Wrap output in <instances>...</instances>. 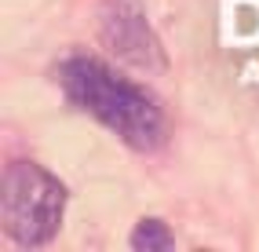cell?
<instances>
[{"label":"cell","instance_id":"obj_2","mask_svg":"<svg viewBox=\"0 0 259 252\" xmlns=\"http://www.w3.org/2000/svg\"><path fill=\"white\" fill-rule=\"evenodd\" d=\"M66 212V187L33 161H11L0 179L4 234L22 248H40L59 234Z\"/></svg>","mask_w":259,"mask_h":252},{"label":"cell","instance_id":"obj_4","mask_svg":"<svg viewBox=\"0 0 259 252\" xmlns=\"http://www.w3.org/2000/svg\"><path fill=\"white\" fill-rule=\"evenodd\" d=\"M128 245H132L135 252H164V248L176 245V238H171V230H168L161 220H153V216H150V220H139V223H135Z\"/></svg>","mask_w":259,"mask_h":252},{"label":"cell","instance_id":"obj_1","mask_svg":"<svg viewBox=\"0 0 259 252\" xmlns=\"http://www.w3.org/2000/svg\"><path fill=\"white\" fill-rule=\"evenodd\" d=\"M59 84L77 110L92 113L99 124H106L132 150H157L164 143L168 124L157 99L139 84L117 77L99 59L88 55L66 59L59 66Z\"/></svg>","mask_w":259,"mask_h":252},{"label":"cell","instance_id":"obj_3","mask_svg":"<svg viewBox=\"0 0 259 252\" xmlns=\"http://www.w3.org/2000/svg\"><path fill=\"white\" fill-rule=\"evenodd\" d=\"M99 33L102 44L117 59L139 66V70H161L164 66L161 40L153 37L139 0H106L99 8Z\"/></svg>","mask_w":259,"mask_h":252}]
</instances>
